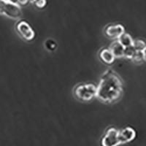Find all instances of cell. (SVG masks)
I'll use <instances>...</instances> for the list:
<instances>
[{
	"mask_svg": "<svg viewBox=\"0 0 146 146\" xmlns=\"http://www.w3.org/2000/svg\"><path fill=\"white\" fill-rule=\"evenodd\" d=\"M123 93V83L121 78L113 70L104 72L96 87V97L100 101L111 103L118 100Z\"/></svg>",
	"mask_w": 146,
	"mask_h": 146,
	"instance_id": "6da1fadb",
	"label": "cell"
},
{
	"mask_svg": "<svg viewBox=\"0 0 146 146\" xmlns=\"http://www.w3.org/2000/svg\"><path fill=\"white\" fill-rule=\"evenodd\" d=\"M75 95L78 100L88 102L96 96V86L91 83L79 85L75 88Z\"/></svg>",
	"mask_w": 146,
	"mask_h": 146,
	"instance_id": "7a4b0ae2",
	"label": "cell"
},
{
	"mask_svg": "<svg viewBox=\"0 0 146 146\" xmlns=\"http://www.w3.org/2000/svg\"><path fill=\"white\" fill-rule=\"evenodd\" d=\"M119 131L114 127L108 129L102 139V146H118L121 145Z\"/></svg>",
	"mask_w": 146,
	"mask_h": 146,
	"instance_id": "3957f363",
	"label": "cell"
},
{
	"mask_svg": "<svg viewBox=\"0 0 146 146\" xmlns=\"http://www.w3.org/2000/svg\"><path fill=\"white\" fill-rule=\"evenodd\" d=\"M2 13L5 14V15H7L10 18L17 19L21 16L22 12L18 4L4 0Z\"/></svg>",
	"mask_w": 146,
	"mask_h": 146,
	"instance_id": "277c9868",
	"label": "cell"
},
{
	"mask_svg": "<svg viewBox=\"0 0 146 146\" xmlns=\"http://www.w3.org/2000/svg\"><path fill=\"white\" fill-rule=\"evenodd\" d=\"M15 29L22 38L27 41H31L35 38V31L29 25V23L26 21H19L15 26Z\"/></svg>",
	"mask_w": 146,
	"mask_h": 146,
	"instance_id": "5b68a950",
	"label": "cell"
},
{
	"mask_svg": "<svg viewBox=\"0 0 146 146\" xmlns=\"http://www.w3.org/2000/svg\"><path fill=\"white\" fill-rule=\"evenodd\" d=\"M105 34L110 38L118 39L125 33V28L121 24H111L106 27Z\"/></svg>",
	"mask_w": 146,
	"mask_h": 146,
	"instance_id": "8992f818",
	"label": "cell"
},
{
	"mask_svg": "<svg viewBox=\"0 0 146 146\" xmlns=\"http://www.w3.org/2000/svg\"><path fill=\"white\" fill-rule=\"evenodd\" d=\"M136 137V131L131 127H126L119 131V139L121 144L131 142Z\"/></svg>",
	"mask_w": 146,
	"mask_h": 146,
	"instance_id": "52a82bcc",
	"label": "cell"
},
{
	"mask_svg": "<svg viewBox=\"0 0 146 146\" xmlns=\"http://www.w3.org/2000/svg\"><path fill=\"white\" fill-rule=\"evenodd\" d=\"M109 48L115 58H119L124 57L125 48L120 43L118 40L113 42V43L110 45Z\"/></svg>",
	"mask_w": 146,
	"mask_h": 146,
	"instance_id": "ba28073f",
	"label": "cell"
},
{
	"mask_svg": "<svg viewBox=\"0 0 146 146\" xmlns=\"http://www.w3.org/2000/svg\"><path fill=\"white\" fill-rule=\"evenodd\" d=\"M100 58L103 62L108 64H111L114 62L115 57L110 50V48H104L100 51Z\"/></svg>",
	"mask_w": 146,
	"mask_h": 146,
	"instance_id": "9c48e42d",
	"label": "cell"
},
{
	"mask_svg": "<svg viewBox=\"0 0 146 146\" xmlns=\"http://www.w3.org/2000/svg\"><path fill=\"white\" fill-rule=\"evenodd\" d=\"M118 41L126 48L128 47L132 46L134 40L131 38V35L127 33H124L118 39Z\"/></svg>",
	"mask_w": 146,
	"mask_h": 146,
	"instance_id": "30bf717a",
	"label": "cell"
},
{
	"mask_svg": "<svg viewBox=\"0 0 146 146\" xmlns=\"http://www.w3.org/2000/svg\"><path fill=\"white\" fill-rule=\"evenodd\" d=\"M132 46L137 51H143V50L146 48V44L143 40H135L133 42Z\"/></svg>",
	"mask_w": 146,
	"mask_h": 146,
	"instance_id": "8fae6325",
	"label": "cell"
},
{
	"mask_svg": "<svg viewBox=\"0 0 146 146\" xmlns=\"http://www.w3.org/2000/svg\"><path fill=\"white\" fill-rule=\"evenodd\" d=\"M136 50H135L134 47L130 46L128 48H125L124 50V57H126L128 59H132L134 55H135Z\"/></svg>",
	"mask_w": 146,
	"mask_h": 146,
	"instance_id": "7c38bea8",
	"label": "cell"
},
{
	"mask_svg": "<svg viewBox=\"0 0 146 146\" xmlns=\"http://www.w3.org/2000/svg\"><path fill=\"white\" fill-rule=\"evenodd\" d=\"M135 63H140L144 60V56H143V51H137L136 50L132 59H131Z\"/></svg>",
	"mask_w": 146,
	"mask_h": 146,
	"instance_id": "4fadbf2b",
	"label": "cell"
},
{
	"mask_svg": "<svg viewBox=\"0 0 146 146\" xmlns=\"http://www.w3.org/2000/svg\"><path fill=\"white\" fill-rule=\"evenodd\" d=\"M35 6L38 8H44L47 5V0H35L34 1Z\"/></svg>",
	"mask_w": 146,
	"mask_h": 146,
	"instance_id": "5bb4252c",
	"label": "cell"
},
{
	"mask_svg": "<svg viewBox=\"0 0 146 146\" xmlns=\"http://www.w3.org/2000/svg\"><path fill=\"white\" fill-rule=\"evenodd\" d=\"M28 2H29V0H18V4L25 5V4H27Z\"/></svg>",
	"mask_w": 146,
	"mask_h": 146,
	"instance_id": "9a60e30c",
	"label": "cell"
},
{
	"mask_svg": "<svg viewBox=\"0 0 146 146\" xmlns=\"http://www.w3.org/2000/svg\"><path fill=\"white\" fill-rule=\"evenodd\" d=\"M143 56H144V60H145L146 61V48L143 50Z\"/></svg>",
	"mask_w": 146,
	"mask_h": 146,
	"instance_id": "2e32d148",
	"label": "cell"
},
{
	"mask_svg": "<svg viewBox=\"0 0 146 146\" xmlns=\"http://www.w3.org/2000/svg\"><path fill=\"white\" fill-rule=\"evenodd\" d=\"M6 1H8V2H13V3L18 4V0H6Z\"/></svg>",
	"mask_w": 146,
	"mask_h": 146,
	"instance_id": "e0dca14e",
	"label": "cell"
},
{
	"mask_svg": "<svg viewBox=\"0 0 146 146\" xmlns=\"http://www.w3.org/2000/svg\"><path fill=\"white\" fill-rule=\"evenodd\" d=\"M30 2H34V1H35V0H29Z\"/></svg>",
	"mask_w": 146,
	"mask_h": 146,
	"instance_id": "ac0fdd59",
	"label": "cell"
}]
</instances>
